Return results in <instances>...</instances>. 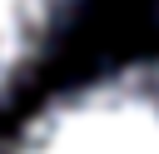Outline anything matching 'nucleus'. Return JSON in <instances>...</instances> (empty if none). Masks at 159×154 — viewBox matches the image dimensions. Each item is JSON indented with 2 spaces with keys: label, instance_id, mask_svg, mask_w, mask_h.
<instances>
[{
  "label": "nucleus",
  "instance_id": "nucleus-1",
  "mask_svg": "<svg viewBox=\"0 0 159 154\" xmlns=\"http://www.w3.org/2000/svg\"><path fill=\"white\" fill-rule=\"evenodd\" d=\"M0 154H159V60L89 75L30 109Z\"/></svg>",
  "mask_w": 159,
  "mask_h": 154
},
{
  "label": "nucleus",
  "instance_id": "nucleus-2",
  "mask_svg": "<svg viewBox=\"0 0 159 154\" xmlns=\"http://www.w3.org/2000/svg\"><path fill=\"white\" fill-rule=\"evenodd\" d=\"M84 0H0V104L40 70Z\"/></svg>",
  "mask_w": 159,
  "mask_h": 154
}]
</instances>
